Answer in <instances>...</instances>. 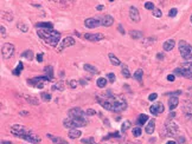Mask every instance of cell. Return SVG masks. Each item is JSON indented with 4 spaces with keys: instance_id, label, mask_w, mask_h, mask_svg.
<instances>
[{
    "instance_id": "32",
    "label": "cell",
    "mask_w": 192,
    "mask_h": 144,
    "mask_svg": "<svg viewBox=\"0 0 192 144\" xmlns=\"http://www.w3.org/2000/svg\"><path fill=\"white\" fill-rule=\"evenodd\" d=\"M129 35H131L133 39H141V38H142V33L140 32V31H135V30L131 31V32H129Z\"/></svg>"
},
{
    "instance_id": "58",
    "label": "cell",
    "mask_w": 192,
    "mask_h": 144,
    "mask_svg": "<svg viewBox=\"0 0 192 144\" xmlns=\"http://www.w3.org/2000/svg\"><path fill=\"white\" fill-rule=\"evenodd\" d=\"M28 115V111H21L20 112V116H26Z\"/></svg>"
},
{
    "instance_id": "31",
    "label": "cell",
    "mask_w": 192,
    "mask_h": 144,
    "mask_svg": "<svg viewBox=\"0 0 192 144\" xmlns=\"http://www.w3.org/2000/svg\"><path fill=\"white\" fill-rule=\"evenodd\" d=\"M23 69H24V64H23L21 61H19V63H18V65H17V68H16L13 71H12V73H13L14 76H19V74H20V72L23 71Z\"/></svg>"
},
{
    "instance_id": "24",
    "label": "cell",
    "mask_w": 192,
    "mask_h": 144,
    "mask_svg": "<svg viewBox=\"0 0 192 144\" xmlns=\"http://www.w3.org/2000/svg\"><path fill=\"white\" fill-rule=\"evenodd\" d=\"M69 138L70 139H76V138H80L82 136V131H80V130L75 129V130H70L69 134H68Z\"/></svg>"
},
{
    "instance_id": "55",
    "label": "cell",
    "mask_w": 192,
    "mask_h": 144,
    "mask_svg": "<svg viewBox=\"0 0 192 144\" xmlns=\"http://www.w3.org/2000/svg\"><path fill=\"white\" fill-rule=\"evenodd\" d=\"M157 57H158V59H160V60H161V59H164V55H162V53H158V55H157Z\"/></svg>"
},
{
    "instance_id": "37",
    "label": "cell",
    "mask_w": 192,
    "mask_h": 144,
    "mask_svg": "<svg viewBox=\"0 0 192 144\" xmlns=\"http://www.w3.org/2000/svg\"><path fill=\"white\" fill-rule=\"evenodd\" d=\"M81 142L83 143V144H97L96 143V141H94V138H82L81 139Z\"/></svg>"
},
{
    "instance_id": "1",
    "label": "cell",
    "mask_w": 192,
    "mask_h": 144,
    "mask_svg": "<svg viewBox=\"0 0 192 144\" xmlns=\"http://www.w3.org/2000/svg\"><path fill=\"white\" fill-rule=\"evenodd\" d=\"M96 100L98 102L100 105L108 110V111H113V112H121L123 110L127 109V102L119 96L113 95L110 91L105 92V95H100L96 97Z\"/></svg>"
},
{
    "instance_id": "36",
    "label": "cell",
    "mask_w": 192,
    "mask_h": 144,
    "mask_svg": "<svg viewBox=\"0 0 192 144\" xmlns=\"http://www.w3.org/2000/svg\"><path fill=\"white\" fill-rule=\"evenodd\" d=\"M51 89H52V90H58V91H63L64 90V83L63 82H58V83L54 84Z\"/></svg>"
},
{
    "instance_id": "7",
    "label": "cell",
    "mask_w": 192,
    "mask_h": 144,
    "mask_svg": "<svg viewBox=\"0 0 192 144\" xmlns=\"http://www.w3.org/2000/svg\"><path fill=\"white\" fill-rule=\"evenodd\" d=\"M45 82H50V79H49L46 76L36 77V78H33V79H29V81H28V83H29L31 86H36V87H38V89H43Z\"/></svg>"
},
{
    "instance_id": "25",
    "label": "cell",
    "mask_w": 192,
    "mask_h": 144,
    "mask_svg": "<svg viewBox=\"0 0 192 144\" xmlns=\"http://www.w3.org/2000/svg\"><path fill=\"white\" fill-rule=\"evenodd\" d=\"M83 69H84L87 72L93 73V74H97V73H98V70L94 66V65H90V64H84V65H83Z\"/></svg>"
},
{
    "instance_id": "28",
    "label": "cell",
    "mask_w": 192,
    "mask_h": 144,
    "mask_svg": "<svg viewBox=\"0 0 192 144\" xmlns=\"http://www.w3.org/2000/svg\"><path fill=\"white\" fill-rule=\"evenodd\" d=\"M108 57H109V60H110L111 65H114V66H118V65H121V64H122V63L120 61V59H119L118 57H115V55H113V53H109Z\"/></svg>"
},
{
    "instance_id": "51",
    "label": "cell",
    "mask_w": 192,
    "mask_h": 144,
    "mask_svg": "<svg viewBox=\"0 0 192 144\" xmlns=\"http://www.w3.org/2000/svg\"><path fill=\"white\" fill-rule=\"evenodd\" d=\"M37 61L38 63H42L43 61V55L42 53H38L37 55Z\"/></svg>"
},
{
    "instance_id": "35",
    "label": "cell",
    "mask_w": 192,
    "mask_h": 144,
    "mask_svg": "<svg viewBox=\"0 0 192 144\" xmlns=\"http://www.w3.org/2000/svg\"><path fill=\"white\" fill-rule=\"evenodd\" d=\"M25 99H26L30 104H33V105H38L39 104V100H38L37 98L34 97H30V96H25Z\"/></svg>"
},
{
    "instance_id": "56",
    "label": "cell",
    "mask_w": 192,
    "mask_h": 144,
    "mask_svg": "<svg viewBox=\"0 0 192 144\" xmlns=\"http://www.w3.org/2000/svg\"><path fill=\"white\" fill-rule=\"evenodd\" d=\"M179 143H185V138H184V137H180V138H179Z\"/></svg>"
},
{
    "instance_id": "22",
    "label": "cell",
    "mask_w": 192,
    "mask_h": 144,
    "mask_svg": "<svg viewBox=\"0 0 192 144\" xmlns=\"http://www.w3.org/2000/svg\"><path fill=\"white\" fill-rule=\"evenodd\" d=\"M174 45H175V43H174L173 39H169V40H166V42L162 44V48H164L165 51H172L173 47H174Z\"/></svg>"
},
{
    "instance_id": "40",
    "label": "cell",
    "mask_w": 192,
    "mask_h": 144,
    "mask_svg": "<svg viewBox=\"0 0 192 144\" xmlns=\"http://www.w3.org/2000/svg\"><path fill=\"white\" fill-rule=\"evenodd\" d=\"M41 96H42V99H43V100H45V102L51 100V93H47V92H42V93H41Z\"/></svg>"
},
{
    "instance_id": "19",
    "label": "cell",
    "mask_w": 192,
    "mask_h": 144,
    "mask_svg": "<svg viewBox=\"0 0 192 144\" xmlns=\"http://www.w3.org/2000/svg\"><path fill=\"white\" fill-rule=\"evenodd\" d=\"M47 136V138H50L51 141H52L55 144H69L65 139L64 138H61V137H56V136H54V135H51V134H47L46 135Z\"/></svg>"
},
{
    "instance_id": "8",
    "label": "cell",
    "mask_w": 192,
    "mask_h": 144,
    "mask_svg": "<svg viewBox=\"0 0 192 144\" xmlns=\"http://www.w3.org/2000/svg\"><path fill=\"white\" fill-rule=\"evenodd\" d=\"M14 53V46L13 44H10V43H6L1 46V56L4 59H10Z\"/></svg>"
},
{
    "instance_id": "53",
    "label": "cell",
    "mask_w": 192,
    "mask_h": 144,
    "mask_svg": "<svg viewBox=\"0 0 192 144\" xmlns=\"http://www.w3.org/2000/svg\"><path fill=\"white\" fill-rule=\"evenodd\" d=\"M118 29H119V32H120L121 34H125V33H126L125 30H123V27H122V25H119V27H118Z\"/></svg>"
},
{
    "instance_id": "60",
    "label": "cell",
    "mask_w": 192,
    "mask_h": 144,
    "mask_svg": "<svg viewBox=\"0 0 192 144\" xmlns=\"http://www.w3.org/2000/svg\"><path fill=\"white\" fill-rule=\"evenodd\" d=\"M32 5H33V6H36V7H41V5H39V4H36V3H32Z\"/></svg>"
},
{
    "instance_id": "33",
    "label": "cell",
    "mask_w": 192,
    "mask_h": 144,
    "mask_svg": "<svg viewBox=\"0 0 192 144\" xmlns=\"http://www.w3.org/2000/svg\"><path fill=\"white\" fill-rule=\"evenodd\" d=\"M21 57L25 58V59H28V60H31L32 57H33V52H32L31 50H28V51L23 52V53H21Z\"/></svg>"
},
{
    "instance_id": "23",
    "label": "cell",
    "mask_w": 192,
    "mask_h": 144,
    "mask_svg": "<svg viewBox=\"0 0 192 144\" xmlns=\"http://www.w3.org/2000/svg\"><path fill=\"white\" fill-rule=\"evenodd\" d=\"M178 104H179L178 97H170V99H169V108H170L171 111H173L178 106Z\"/></svg>"
},
{
    "instance_id": "52",
    "label": "cell",
    "mask_w": 192,
    "mask_h": 144,
    "mask_svg": "<svg viewBox=\"0 0 192 144\" xmlns=\"http://www.w3.org/2000/svg\"><path fill=\"white\" fill-rule=\"evenodd\" d=\"M0 31H1V37H5V35H6V30H5V27H4L3 25L0 26Z\"/></svg>"
},
{
    "instance_id": "50",
    "label": "cell",
    "mask_w": 192,
    "mask_h": 144,
    "mask_svg": "<svg viewBox=\"0 0 192 144\" xmlns=\"http://www.w3.org/2000/svg\"><path fill=\"white\" fill-rule=\"evenodd\" d=\"M174 79H175V76L174 74H169L167 76V81L169 82H174Z\"/></svg>"
},
{
    "instance_id": "20",
    "label": "cell",
    "mask_w": 192,
    "mask_h": 144,
    "mask_svg": "<svg viewBox=\"0 0 192 144\" xmlns=\"http://www.w3.org/2000/svg\"><path fill=\"white\" fill-rule=\"evenodd\" d=\"M154 128H156V119H149L146 125V132L148 135H152L154 132Z\"/></svg>"
},
{
    "instance_id": "57",
    "label": "cell",
    "mask_w": 192,
    "mask_h": 144,
    "mask_svg": "<svg viewBox=\"0 0 192 144\" xmlns=\"http://www.w3.org/2000/svg\"><path fill=\"white\" fill-rule=\"evenodd\" d=\"M166 144H177V142H175V141H169Z\"/></svg>"
},
{
    "instance_id": "44",
    "label": "cell",
    "mask_w": 192,
    "mask_h": 144,
    "mask_svg": "<svg viewBox=\"0 0 192 144\" xmlns=\"http://www.w3.org/2000/svg\"><path fill=\"white\" fill-rule=\"evenodd\" d=\"M177 13H178V10H177V8H171V11L169 12V16H170L171 18H174V17L177 16Z\"/></svg>"
},
{
    "instance_id": "21",
    "label": "cell",
    "mask_w": 192,
    "mask_h": 144,
    "mask_svg": "<svg viewBox=\"0 0 192 144\" xmlns=\"http://www.w3.org/2000/svg\"><path fill=\"white\" fill-rule=\"evenodd\" d=\"M44 76H46L50 82L54 79V68L51 66V65H49V66H45L44 68Z\"/></svg>"
},
{
    "instance_id": "39",
    "label": "cell",
    "mask_w": 192,
    "mask_h": 144,
    "mask_svg": "<svg viewBox=\"0 0 192 144\" xmlns=\"http://www.w3.org/2000/svg\"><path fill=\"white\" fill-rule=\"evenodd\" d=\"M152 13H153V16H154L156 18H161V16H162V12L159 8H157V7L152 11Z\"/></svg>"
},
{
    "instance_id": "59",
    "label": "cell",
    "mask_w": 192,
    "mask_h": 144,
    "mask_svg": "<svg viewBox=\"0 0 192 144\" xmlns=\"http://www.w3.org/2000/svg\"><path fill=\"white\" fill-rule=\"evenodd\" d=\"M1 144H12L11 142H8V141H3L1 142Z\"/></svg>"
},
{
    "instance_id": "29",
    "label": "cell",
    "mask_w": 192,
    "mask_h": 144,
    "mask_svg": "<svg viewBox=\"0 0 192 144\" xmlns=\"http://www.w3.org/2000/svg\"><path fill=\"white\" fill-rule=\"evenodd\" d=\"M108 84V82H107V78H102V77H100L96 81V85L100 87V89H103V87H106V85Z\"/></svg>"
},
{
    "instance_id": "12",
    "label": "cell",
    "mask_w": 192,
    "mask_h": 144,
    "mask_svg": "<svg viewBox=\"0 0 192 144\" xmlns=\"http://www.w3.org/2000/svg\"><path fill=\"white\" fill-rule=\"evenodd\" d=\"M84 38L89 42H100L102 39H105V35L102 33H85Z\"/></svg>"
},
{
    "instance_id": "30",
    "label": "cell",
    "mask_w": 192,
    "mask_h": 144,
    "mask_svg": "<svg viewBox=\"0 0 192 144\" xmlns=\"http://www.w3.org/2000/svg\"><path fill=\"white\" fill-rule=\"evenodd\" d=\"M121 72H122V76L126 77V78H129V77H131L129 69L127 68V65H126V64H121Z\"/></svg>"
},
{
    "instance_id": "26",
    "label": "cell",
    "mask_w": 192,
    "mask_h": 144,
    "mask_svg": "<svg viewBox=\"0 0 192 144\" xmlns=\"http://www.w3.org/2000/svg\"><path fill=\"white\" fill-rule=\"evenodd\" d=\"M147 121H149L148 116L145 115V113H141V115H139L138 119H136V123H138V125H144V124H146Z\"/></svg>"
},
{
    "instance_id": "4",
    "label": "cell",
    "mask_w": 192,
    "mask_h": 144,
    "mask_svg": "<svg viewBox=\"0 0 192 144\" xmlns=\"http://www.w3.org/2000/svg\"><path fill=\"white\" fill-rule=\"evenodd\" d=\"M87 124H88V121L84 117H68V118H65L63 121V125L68 129H71V130L85 126Z\"/></svg>"
},
{
    "instance_id": "42",
    "label": "cell",
    "mask_w": 192,
    "mask_h": 144,
    "mask_svg": "<svg viewBox=\"0 0 192 144\" xmlns=\"http://www.w3.org/2000/svg\"><path fill=\"white\" fill-rule=\"evenodd\" d=\"M145 8H146V10H149V11H153L156 7H154V4H153L152 1H146V3H145Z\"/></svg>"
},
{
    "instance_id": "3",
    "label": "cell",
    "mask_w": 192,
    "mask_h": 144,
    "mask_svg": "<svg viewBox=\"0 0 192 144\" xmlns=\"http://www.w3.org/2000/svg\"><path fill=\"white\" fill-rule=\"evenodd\" d=\"M37 33L41 39L52 47H56L58 45V42L61 40V33L58 31L52 30H37Z\"/></svg>"
},
{
    "instance_id": "11",
    "label": "cell",
    "mask_w": 192,
    "mask_h": 144,
    "mask_svg": "<svg viewBox=\"0 0 192 144\" xmlns=\"http://www.w3.org/2000/svg\"><path fill=\"white\" fill-rule=\"evenodd\" d=\"M84 25L88 29H95L101 25V21H100V18H88L84 20Z\"/></svg>"
},
{
    "instance_id": "15",
    "label": "cell",
    "mask_w": 192,
    "mask_h": 144,
    "mask_svg": "<svg viewBox=\"0 0 192 144\" xmlns=\"http://www.w3.org/2000/svg\"><path fill=\"white\" fill-rule=\"evenodd\" d=\"M100 18V21H101V25L102 26H106V27H109L114 24V18L111 16H102V17H98Z\"/></svg>"
},
{
    "instance_id": "38",
    "label": "cell",
    "mask_w": 192,
    "mask_h": 144,
    "mask_svg": "<svg viewBox=\"0 0 192 144\" xmlns=\"http://www.w3.org/2000/svg\"><path fill=\"white\" fill-rule=\"evenodd\" d=\"M17 26H18V29H19L21 32H28V30H29L28 26L25 25V24H23V23H18Z\"/></svg>"
},
{
    "instance_id": "49",
    "label": "cell",
    "mask_w": 192,
    "mask_h": 144,
    "mask_svg": "<svg viewBox=\"0 0 192 144\" xmlns=\"http://www.w3.org/2000/svg\"><path fill=\"white\" fill-rule=\"evenodd\" d=\"M111 137H119V132H114V134H110V135H108L107 137H105V139H107V138H111Z\"/></svg>"
},
{
    "instance_id": "48",
    "label": "cell",
    "mask_w": 192,
    "mask_h": 144,
    "mask_svg": "<svg viewBox=\"0 0 192 144\" xmlns=\"http://www.w3.org/2000/svg\"><path fill=\"white\" fill-rule=\"evenodd\" d=\"M85 115H88V116H95V115H96V111L93 110V109H88V110L85 111Z\"/></svg>"
},
{
    "instance_id": "10",
    "label": "cell",
    "mask_w": 192,
    "mask_h": 144,
    "mask_svg": "<svg viewBox=\"0 0 192 144\" xmlns=\"http://www.w3.org/2000/svg\"><path fill=\"white\" fill-rule=\"evenodd\" d=\"M165 129L167 130V134L169 135H177L178 132H179V128H178V125L174 123V122H172V121H167V123H166V125H165Z\"/></svg>"
},
{
    "instance_id": "14",
    "label": "cell",
    "mask_w": 192,
    "mask_h": 144,
    "mask_svg": "<svg viewBox=\"0 0 192 144\" xmlns=\"http://www.w3.org/2000/svg\"><path fill=\"white\" fill-rule=\"evenodd\" d=\"M164 110H165V108H164V104L162 103H157V104H154V105H152L149 108L151 113L152 115H156V116H158L161 112H164Z\"/></svg>"
},
{
    "instance_id": "6",
    "label": "cell",
    "mask_w": 192,
    "mask_h": 144,
    "mask_svg": "<svg viewBox=\"0 0 192 144\" xmlns=\"http://www.w3.org/2000/svg\"><path fill=\"white\" fill-rule=\"evenodd\" d=\"M174 74L179 77H184L192 81V63H184L182 66H179L174 70Z\"/></svg>"
},
{
    "instance_id": "61",
    "label": "cell",
    "mask_w": 192,
    "mask_h": 144,
    "mask_svg": "<svg viewBox=\"0 0 192 144\" xmlns=\"http://www.w3.org/2000/svg\"><path fill=\"white\" fill-rule=\"evenodd\" d=\"M190 20H191V23H192V16H191V19H190Z\"/></svg>"
},
{
    "instance_id": "5",
    "label": "cell",
    "mask_w": 192,
    "mask_h": 144,
    "mask_svg": "<svg viewBox=\"0 0 192 144\" xmlns=\"http://www.w3.org/2000/svg\"><path fill=\"white\" fill-rule=\"evenodd\" d=\"M178 48H179V52H180L183 59L186 60L187 63H192V46L187 42L180 40L178 44Z\"/></svg>"
},
{
    "instance_id": "41",
    "label": "cell",
    "mask_w": 192,
    "mask_h": 144,
    "mask_svg": "<svg viewBox=\"0 0 192 144\" xmlns=\"http://www.w3.org/2000/svg\"><path fill=\"white\" fill-rule=\"evenodd\" d=\"M132 132H133L134 137H140V136H141V129H140V128H134Z\"/></svg>"
},
{
    "instance_id": "43",
    "label": "cell",
    "mask_w": 192,
    "mask_h": 144,
    "mask_svg": "<svg viewBox=\"0 0 192 144\" xmlns=\"http://www.w3.org/2000/svg\"><path fill=\"white\" fill-rule=\"evenodd\" d=\"M165 95L171 96V97H178L179 95H182V91L178 90V91H174V92H167V93H165Z\"/></svg>"
},
{
    "instance_id": "17",
    "label": "cell",
    "mask_w": 192,
    "mask_h": 144,
    "mask_svg": "<svg viewBox=\"0 0 192 144\" xmlns=\"http://www.w3.org/2000/svg\"><path fill=\"white\" fill-rule=\"evenodd\" d=\"M34 27L37 30H52L54 27V24L52 23H37L34 25Z\"/></svg>"
},
{
    "instance_id": "45",
    "label": "cell",
    "mask_w": 192,
    "mask_h": 144,
    "mask_svg": "<svg viewBox=\"0 0 192 144\" xmlns=\"http://www.w3.org/2000/svg\"><path fill=\"white\" fill-rule=\"evenodd\" d=\"M107 77H108V81H109L110 83H114V82H115V74H114L113 72H109V73L107 74Z\"/></svg>"
},
{
    "instance_id": "9",
    "label": "cell",
    "mask_w": 192,
    "mask_h": 144,
    "mask_svg": "<svg viewBox=\"0 0 192 144\" xmlns=\"http://www.w3.org/2000/svg\"><path fill=\"white\" fill-rule=\"evenodd\" d=\"M72 45H75V39L72 37H65L62 40L61 45L57 47V52H62L64 48H67L69 46H72Z\"/></svg>"
},
{
    "instance_id": "46",
    "label": "cell",
    "mask_w": 192,
    "mask_h": 144,
    "mask_svg": "<svg viewBox=\"0 0 192 144\" xmlns=\"http://www.w3.org/2000/svg\"><path fill=\"white\" fill-rule=\"evenodd\" d=\"M77 84H78V82H77V81H75V79H72V81H69V86H70L71 89L77 87Z\"/></svg>"
},
{
    "instance_id": "16",
    "label": "cell",
    "mask_w": 192,
    "mask_h": 144,
    "mask_svg": "<svg viewBox=\"0 0 192 144\" xmlns=\"http://www.w3.org/2000/svg\"><path fill=\"white\" fill-rule=\"evenodd\" d=\"M68 115L69 117H84L85 112H83L81 108H72L68 111Z\"/></svg>"
},
{
    "instance_id": "18",
    "label": "cell",
    "mask_w": 192,
    "mask_h": 144,
    "mask_svg": "<svg viewBox=\"0 0 192 144\" xmlns=\"http://www.w3.org/2000/svg\"><path fill=\"white\" fill-rule=\"evenodd\" d=\"M183 112L185 115V117L187 119L192 121V104L191 103H187L186 105L183 108Z\"/></svg>"
},
{
    "instance_id": "34",
    "label": "cell",
    "mask_w": 192,
    "mask_h": 144,
    "mask_svg": "<svg viewBox=\"0 0 192 144\" xmlns=\"http://www.w3.org/2000/svg\"><path fill=\"white\" fill-rule=\"evenodd\" d=\"M131 126H132V123H131L129 121H126V122H123V123H122V125H121V131H122V132L127 131L128 129H131Z\"/></svg>"
},
{
    "instance_id": "13",
    "label": "cell",
    "mask_w": 192,
    "mask_h": 144,
    "mask_svg": "<svg viewBox=\"0 0 192 144\" xmlns=\"http://www.w3.org/2000/svg\"><path fill=\"white\" fill-rule=\"evenodd\" d=\"M129 18L134 23H139L140 21V12H139V10L135 6H131L129 7Z\"/></svg>"
},
{
    "instance_id": "54",
    "label": "cell",
    "mask_w": 192,
    "mask_h": 144,
    "mask_svg": "<svg viewBox=\"0 0 192 144\" xmlns=\"http://www.w3.org/2000/svg\"><path fill=\"white\" fill-rule=\"evenodd\" d=\"M103 8H105L103 5H97V6H96V11H102Z\"/></svg>"
},
{
    "instance_id": "2",
    "label": "cell",
    "mask_w": 192,
    "mask_h": 144,
    "mask_svg": "<svg viewBox=\"0 0 192 144\" xmlns=\"http://www.w3.org/2000/svg\"><path fill=\"white\" fill-rule=\"evenodd\" d=\"M11 134L14 135L18 138H21L24 141H28L30 143H34L38 144L41 142L39 136H37L34 132H32V130H30L29 128L24 126V125H19V124H14L11 126Z\"/></svg>"
},
{
    "instance_id": "27",
    "label": "cell",
    "mask_w": 192,
    "mask_h": 144,
    "mask_svg": "<svg viewBox=\"0 0 192 144\" xmlns=\"http://www.w3.org/2000/svg\"><path fill=\"white\" fill-rule=\"evenodd\" d=\"M142 76H144V71H142L141 69L136 70V71H135V73L133 74L134 79H135V81H138L140 84H142Z\"/></svg>"
},
{
    "instance_id": "47",
    "label": "cell",
    "mask_w": 192,
    "mask_h": 144,
    "mask_svg": "<svg viewBox=\"0 0 192 144\" xmlns=\"http://www.w3.org/2000/svg\"><path fill=\"white\" fill-rule=\"evenodd\" d=\"M157 98H158V93H151V95L148 96V100H151V102L156 100Z\"/></svg>"
}]
</instances>
